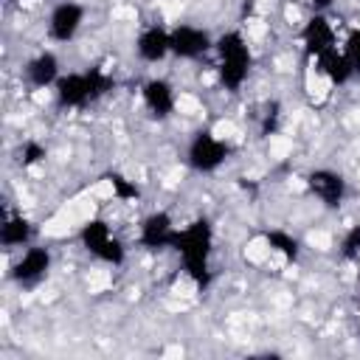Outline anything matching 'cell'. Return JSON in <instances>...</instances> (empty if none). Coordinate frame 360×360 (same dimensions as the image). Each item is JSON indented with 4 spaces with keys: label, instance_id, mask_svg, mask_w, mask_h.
Returning a JSON list of instances; mask_svg holds the SVG:
<instances>
[{
    "label": "cell",
    "instance_id": "obj_1",
    "mask_svg": "<svg viewBox=\"0 0 360 360\" xmlns=\"http://www.w3.org/2000/svg\"><path fill=\"white\" fill-rule=\"evenodd\" d=\"M211 245H214V233H211L208 219L191 222L188 228L177 231L174 239H172V248L180 250L183 267H186V273L194 278L197 287H208V281H211V270H208Z\"/></svg>",
    "mask_w": 360,
    "mask_h": 360
},
{
    "label": "cell",
    "instance_id": "obj_2",
    "mask_svg": "<svg viewBox=\"0 0 360 360\" xmlns=\"http://www.w3.org/2000/svg\"><path fill=\"white\" fill-rule=\"evenodd\" d=\"M219 53V79L228 90H239L250 70V48L239 31H228L217 39Z\"/></svg>",
    "mask_w": 360,
    "mask_h": 360
},
{
    "label": "cell",
    "instance_id": "obj_3",
    "mask_svg": "<svg viewBox=\"0 0 360 360\" xmlns=\"http://www.w3.org/2000/svg\"><path fill=\"white\" fill-rule=\"evenodd\" d=\"M79 236H82V245L93 256H98L101 262H107V264H121L124 262V245L112 236V231L104 219H87L82 225Z\"/></svg>",
    "mask_w": 360,
    "mask_h": 360
},
{
    "label": "cell",
    "instance_id": "obj_4",
    "mask_svg": "<svg viewBox=\"0 0 360 360\" xmlns=\"http://www.w3.org/2000/svg\"><path fill=\"white\" fill-rule=\"evenodd\" d=\"M225 158H228V146L211 132H197L194 141L188 143V163L197 172H214L217 166H222Z\"/></svg>",
    "mask_w": 360,
    "mask_h": 360
},
{
    "label": "cell",
    "instance_id": "obj_5",
    "mask_svg": "<svg viewBox=\"0 0 360 360\" xmlns=\"http://www.w3.org/2000/svg\"><path fill=\"white\" fill-rule=\"evenodd\" d=\"M307 186L329 208L340 205L343 197H346V180H343V174H338L332 169H315V172H309L307 174Z\"/></svg>",
    "mask_w": 360,
    "mask_h": 360
},
{
    "label": "cell",
    "instance_id": "obj_6",
    "mask_svg": "<svg viewBox=\"0 0 360 360\" xmlns=\"http://www.w3.org/2000/svg\"><path fill=\"white\" fill-rule=\"evenodd\" d=\"M169 37H172V53L183 56V59L202 56L211 48V37L194 25H177L174 31H169Z\"/></svg>",
    "mask_w": 360,
    "mask_h": 360
},
{
    "label": "cell",
    "instance_id": "obj_7",
    "mask_svg": "<svg viewBox=\"0 0 360 360\" xmlns=\"http://www.w3.org/2000/svg\"><path fill=\"white\" fill-rule=\"evenodd\" d=\"M301 42H304V48H307L309 56H321L329 48H335V31H332L329 20L323 14L309 17L307 25H304V31H301Z\"/></svg>",
    "mask_w": 360,
    "mask_h": 360
},
{
    "label": "cell",
    "instance_id": "obj_8",
    "mask_svg": "<svg viewBox=\"0 0 360 360\" xmlns=\"http://www.w3.org/2000/svg\"><path fill=\"white\" fill-rule=\"evenodd\" d=\"M82 20H84V8L79 3H59L51 11V37L59 39V42L73 39Z\"/></svg>",
    "mask_w": 360,
    "mask_h": 360
},
{
    "label": "cell",
    "instance_id": "obj_9",
    "mask_svg": "<svg viewBox=\"0 0 360 360\" xmlns=\"http://www.w3.org/2000/svg\"><path fill=\"white\" fill-rule=\"evenodd\" d=\"M48 270H51V253L45 248H28L22 253V259L14 264L11 276L20 284H37L39 278H45Z\"/></svg>",
    "mask_w": 360,
    "mask_h": 360
},
{
    "label": "cell",
    "instance_id": "obj_10",
    "mask_svg": "<svg viewBox=\"0 0 360 360\" xmlns=\"http://www.w3.org/2000/svg\"><path fill=\"white\" fill-rule=\"evenodd\" d=\"M174 233H177L174 231V222H172V217L166 211L149 214L143 219V225H141V242L146 248H166V245H172Z\"/></svg>",
    "mask_w": 360,
    "mask_h": 360
},
{
    "label": "cell",
    "instance_id": "obj_11",
    "mask_svg": "<svg viewBox=\"0 0 360 360\" xmlns=\"http://www.w3.org/2000/svg\"><path fill=\"white\" fill-rule=\"evenodd\" d=\"M56 98H59V104H65V107H82V104L93 101L87 73H68V76H59V82H56Z\"/></svg>",
    "mask_w": 360,
    "mask_h": 360
},
{
    "label": "cell",
    "instance_id": "obj_12",
    "mask_svg": "<svg viewBox=\"0 0 360 360\" xmlns=\"http://www.w3.org/2000/svg\"><path fill=\"white\" fill-rule=\"evenodd\" d=\"M138 56L143 59V62H160L169 51H172V37H169V31H163V28H146L141 37H138Z\"/></svg>",
    "mask_w": 360,
    "mask_h": 360
},
{
    "label": "cell",
    "instance_id": "obj_13",
    "mask_svg": "<svg viewBox=\"0 0 360 360\" xmlns=\"http://www.w3.org/2000/svg\"><path fill=\"white\" fill-rule=\"evenodd\" d=\"M143 104L152 110V115L158 118H166L174 107V93H172V84L166 79H149L143 84Z\"/></svg>",
    "mask_w": 360,
    "mask_h": 360
},
{
    "label": "cell",
    "instance_id": "obj_14",
    "mask_svg": "<svg viewBox=\"0 0 360 360\" xmlns=\"http://www.w3.org/2000/svg\"><path fill=\"white\" fill-rule=\"evenodd\" d=\"M25 73H28V82H31L34 87H48V84H56V82H59V62H56L53 53L42 51L39 56H34V59L28 62Z\"/></svg>",
    "mask_w": 360,
    "mask_h": 360
},
{
    "label": "cell",
    "instance_id": "obj_15",
    "mask_svg": "<svg viewBox=\"0 0 360 360\" xmlns=\"http://www.w3.org/2000/svg\"><path fill=\"white\" fill-rule=\"evenodd\" d=\"M318 65H321L323 76H326L332 84H343V82H349V76L354 73V70H352V62L346 59V53H340V51H335V48H329L326 53H321V56H318Z\"/></svg>",
    "mask_w": 360,
    "mask_h": 360
},
{
    "label": "cell",
    "instance_id": "obj_16",
    "mask_svg": "<svg viewBox=\"0 0 360 360\" xmlns=\"http://www.w3.org/2000/svg\"><path fill=\"white\" fill-rule=\"evenodd\" d=\"M31 239V222L25 217H8L0 225V242L14 248V245H25Z\"/></svg>",
    "mask_w": 360,
    "mask_h": 360
},
{
    "label": "cell",
    "instance_id": "obj_17",
    "mask_svg": "<svg viewBox=\"0 0 360 360\" xmlns=\"http://www.w3.org/2000/svg\"><path fill=\"white\" fill-rule=\"evenodd\" d=\"M267 245L273 248V250H278L284 259H290V262H295L298 259V242H295V236H290V233H284V231H267Z\"/></svg>",
    "mask_w": 360,
    "mask_h": 360
},
{
    "label": "cell",
    "instance_id": "obj_18",
    "mask_svg": "<svg viewBox=\"0 0 360 360\" xmlns=\"http://www.w3.org/2000/svg\"><path fill=\"white\" fill-rule=\"evenodd\" d=\"M110 183H112V191H115L118 200H135V197H141V188L135 183H129L127 177L115 174V172L110 174Z\"/></svg>",
    "mask_w": 360,
    "mask_h": 360
},
{
    "label": "cell",
    "instance_id": "obj_19",
    "mask_svg": "<svg viewBox=\"0 0 360 360\" xmlns=\"http://www.w3.org/2000/svg\"><path fill=\"white\" fill-rule=\"evenodd\" d=\"M343 53H346V59L352 62V70L360 73V28L346 39V51H343Z\"/></svg>",
    "mask_w": 360,
    "mask_h": 360
},
{
    "label": "cell",
    "instance_id": "obj_20",
    "mask_svg": "<svg viewBox=\"0 0 360 360\" xmlns=\"http://www.w3.org/2000/svg\"><path fill=\"white\" fill-rule=\"evenodd\" d=\"M22 158V166H34V163H39L42 158H45V146L42 143H37V141H28L25 146H22V152H20Z\"/></svg>",
    "mask_w": 360,
    "mask_h": 360
},
{
    "label": "cell",
    "instance_id": "obj_21",
    "mask_svg": "<svg viewBox=\"0 0 360 360\" xmlns=\"http://www.w3.org/2000/svg\"><path fill=\"white\" fill-rule=\"evenodd\" d=\"M343 256L346 259H354V256H360V225H354L346 236H343Z\"/></svg>",
    "mask_w": 360,
    "mask_h": 360
},
{
    "label": "cell",
    "instance_id": "obj_22",
    "mask_svg": "<svg viewBox=\"0 0 360 360\" xmlns=\"http://www.w3.org/2000/svg\"><path fill=\"white\" fill-rule=\"evenodd\" d=\"M329 6H332V0H312V8L315 11H326Z\"/></svg>",
    "mask_w": 360,
    "mask_h": 360
}]
</instances>
